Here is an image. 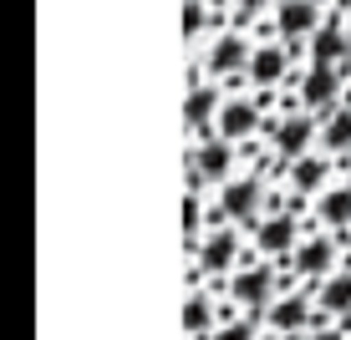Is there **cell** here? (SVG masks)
<instances>
[{
    "instance_id": "cell-17",
    "label": "cell",
    "mask_w": 351,
    "mask_h": 340,
    "mask_svg": "<svg viewBox=\"0 0 351 340\" xmlns=\"http://www.w3.org/2000/svg\"><path fill=\"white\" fill-rule=\"evenodd\" d=\"M321 310H331V315H346L351 310V274H331V279H326Z\"/></svg>"
},
{
    "instance_id": "cell-20",
    "label": "cell",
    "mask_w": 351,
    "mask_h": 340,
    "mask_svg": "<svg viewBox=\"0 0 351 340\" xmlns=\"http://www.w3.org/2000/svg\"><path fill=\"white\" fill-rule=\"evenodd\" d=\"M209 315H214L209 295H189V305H184V330H189V335H204V330H209Z\"/></svg>"
},
{
    "instance_id": "cell-16",
    "label": "cell",
    "mask_w": 351,
    "mask_h": 340,
    "mask_svg": "<svg viewBox=\"0 0 351 340\" xmlns=\"http://www.w3.org/2000/svg\"><path fill=\"white\" fill-rule=\"evenodd\" d=\"M214 112H219V92H214V87H193V92H189V107H184L189 127H204Z\"/></svg>"
},
{
    "instance_id": "cell-22",
    "label": "cell",
    "mask_w": 351,
    "mask_h": 340,
    "mask_svg": "<svg viewBox=\"0 0 351 340\" xmlns=\"http://www.w3.org/2000/svg\"><path fill=\"white\" fill-rule=\"evenodd\" d=\"M209 340H255V330H250L245 320H234V325H219V330H214Z\"/></svg>"
},
{
    "instance_id": "cell-9",
    "label": "cell",
    "mask_w": 351,
    "mask_h": 340,
    "mask_svg": "<svg viewBox=\"0 0 351 340\" xmlns=\"http://www.w3.org/2000/svg\"><path fill=\"white\" fill-rule=\"evenodd\" d=\"M229 163H234V153H229V138L204 142V148L193 153V173H199V178H229Z\"/></svg>"
},
{
    "instance_id": "cell-4",
    "label": "cell",
    "mask_w": 351,
    "mask_h": 340,
    "mask_svg": "<svg viewBox=\"0 0 351 340\" xmlns=\"http://www.w3.org/2000/svg\"><path fill=\"white\" fill-rule=\"evenodd\" d=\"M234 254H239V239L224 234V228H214V234L204 239V249H199V274H224L229 264H234Z\"/></svg>"
},
{
    "instance_id": "cell-10",
    "label": "cell",
    "mask_w": 351,
    "mask_h": 340,
    "mask_svg": "<svg viewBox=\"0 0 351 340\" xmlns=\"http://www.w3.org/2000/svg\"><path fill=\"white\" fill-rule=\"evenodd\" d=\"M316 26H321V10L311 0H285L280 5V31L285 36H311Z\"/></svg>"
},
{
    "instance_id": "cell-18",
    "label": "cell",
    "mask_w": 351,
    "mask_h": 340,
    "mask_svg": "<svg viewBox=\"0 0 351 340\" xmlns=\"http://www.w3.org/2000/svg\"><path fill=\"white\" fill-rule=\"evenodd\" d=\"M300 320H306V300H295V295H290V300H275V305H270V325H275V330H300Z\"/></svg>"
},
{
    "instance_id": "cell-1",
    "label": "cell",
    "mask_w": 351,
    "mask_h": 340,
    "mask_svg": "<svg viewBox=\"0 0 351 340\" xmlns=\"http://www.w3.org/2000/svg\"><path fill=\"white\" fill-rule=\"evenodd\" d=\"M341 66H311L306 81H300V102L306 107H336V92H341Z\"/></svg>"
},
{
    "instance_id": "cell-2",
    "label": "cell",
    "mask_w": 351,
    "mask_h": 340,
    "mask_svg": "<svg viewBox=\"0 0 351 340\" xmlns=\"http://www.w3.org/2000/svg\"><path fill=\"white\" fill-rule=\"evenodd\" d=\"M245 66H250V41L239 31H224L209 51V71L214 77H229V71H245Z\"/></svg>"
},
{
    "instance_id": "cell-3",
    "label": "cell",
    "mask_w": 351,
    "mask_h": 340,
    "mask_svg": "<svg viewBox=\"0 0 351 340\" xmlns=\"http://www.w3.org/2000/svg\"><path fill=\"white\" fill-rule=\"evenodd\" d=\"M346 51H351V46H346V31L336 26V21L311 31V62H316V66H341Z\"/></svg>"
},
{
    "instance_id": "cell-11",
    "label": "cell",
    "mask_w": 351,
    "mask_h": 340,
    "mask_svg": "<svg viewBox=\"0 0 351 340\" xmlns=\"http://www.w3.org/2000/svg\"><path fill=\"white\" fill-rule=\"evenodd\" d=\"M234 300L245 310H260L265 300H270V270H245L234 274Z\"/></svg>"
},
{
    "instance_id": "cell-23",
    "label": "cell",
    "mask_w": 351,
    "mask_h": 340,
    "mask_svg": "<svg viewBox=\"0 0 351 340\" xmlns=\"http://www.w3.org/2000/svg\"><path fill=\"white\" fill-rule=\"evenodd\" d=\"M184 228H189V234L199 228V198H193V193H189V203H184Z\"/></svg>"
},
{
    "instance_id": "cell-12",
    "label": "cell",
    "mask_w": 351,
    "mask_h": 340,
    "mask_svg": "<svg viewBox=\"0 0 351 340\" xmlns=\"http://www.w3.org/2000/svg\"><path fill=\"white\" fill-rule=\"evenodd\" d=\"M219 209H224L229 218H255V209H260V188H255V183H224Z\"/></svg>"
},
{
    "instance_id": "cell-7",
    "label": "cell",
    "mask_w": 351,
    "mask_h": 340,
    "mask_svg": "<svg viewBox=\"0 0 351 340\" xmlns=\"http://www.w3.org/2000/svg\"><path fill=\"white\" fill-rule=\"evenodd\" d=\"M255 122H260V112H255V102H245V96H239V102H224V107H219V132H224L229 142L250 138V132H255Z\"/></svg>"
},
{
    "instance_id": "cell-14",
    "label": "cell",
    "mask_w": 351,
    "mask_h": 340,
    "mask_svg": "<svg viewBox=\"0 0 351 340\" xmlns=\"http://www.w3.org/2000/svg\"><path fill=\"white\" fill-rule=\"evenodd\" d=\"M321 138H326V148H331V153H346L351 148V107H331V112H326Z\"/></svg>"
},
{
    "instance_id": "cell-26",
    "label": "cell",
    "mask_w": 351,
    "mask_h": 340,
    "mask_svg": "<svg viewBox=\"0 0 351 340\" xmlns=\"http://www.w3.org/2000/svg\"><path fill=\"white\" fill-rule=\"evenodd\" d=\"M336 10H351V0H336Z\"/></svg>"
},
{
    "instance_id": "cell-24",
    "label": "cell",
    "mask_w": 351,
    "mask_h": 340,
    "mask_svg": "<svg viewBox=\"0 0 351 340\" xmlns=\"http://www.w3.org/2000/svg\"><path fill=\"white\" fill-rule=\"evenodd\" d=\"M270 0H239V16H255V10H265Z\"/></svg>"
},
{
    "instance_id": "cell-19",
    "label": "cell",
    "mask_w": 351,
    "mask_h": 340,
    "mask_svg": "<svg viewBox=\"0 0 351 340\" xmlns=\"http://www.w3.org/2000/svg\"><path fill=\"white\" fill-rule=\"evenodd\" d=\"M321 218H326V224H336V228L351 224V188L326 193V198H321Z\"/></svg>"
},
{
    "instance_id": "cell-5",
    "label": "cell",
    "mask_w": 351,
    "mask_h": 340,
    "mask_svg": "<svg viewBox=\"0 0 351 340\" xmlns=\"http://www.w3.org/2000/svg\"><path fill=\"white\" fill-rule=\"evenodd\" d=\"M331 264H336V244L326 234L306 239V244L295 249V274H331Z\"/></svg>"
},
{
    "instance_id": "cell-15",
    "label": "cell",
    "mask_w": 351,
    "mask_h": 340,
    "mask_svg": "<svg viewBox=\"0 0 351 340\" xmlns=\"http://www.w3.org/2000/svg\"><path fill=\"white\" fill-rule=\"evenodd\" d=\"M290 183H295L300 193H316L326 183V157H306V153H300L295 168H290Z\"/></svg>"
},
{
    "instance_id": "cell-6",
    "label": "cell",
    "mask_w": 351,
    "mask_h": 340,
    "mask_svg": "<svg viewBox=\"0 0 351 340\" xmlns=\"http://www.w3.org/2000/svg\"><path fill=\"white\" fill-rule=\"evenodd\" d=\"M311 138H316V122H311V117H285V122L275 127V148H280L290 163L311 148Z\"/></svg>"
},
{
    "instance_id": "cell-25",
    "label": "cell",
    "mask_w": 351,
    "mask_h": 340,
    "mask_svg": "<svg viewBox=\"0 0 351 340\" xmlns=\"http://www.w3.org/2000/svg\"><path fill=\"white\" fill-rule=\"evenodd\" d=\"M311 340H341V335H336V330H316V335H311Z\"/></svg>"
},
{
    "instance_id": "cell-21",
    "label": "cell",
    "mask_w": 351,
    "mask_h": 340,
    "mask_svg": "<svg viewBox=\"0 0 351 340\" xmlns=\"http://www.w3.org/2000/svg\"><path fill=\"white\" fill-rule=\"evenodd\" d=\"M204 31V0H189L184 5V36H199Z\"/></svg>"
},
{
    "instance_id": "cell-13",
    "label": "cell",
    "mask_w": 351,
    "mask_h": 340,
    "mask_svg": "<svg viewBox=\"0 0 351 340\" xmlns=\"http://www.w3.org/2000/svg\"><path fill=\"white\" fill-rule=\"evenodd\" d=\"M260 249L265 254H285V249H295V218H265L260 224Z\"/></svg>"
},
{
    "instance_id": "cell-8",
    "label": "cell",
    "mask_w": 351,
    "mask_h": 340,
    "mask_svg": "<svg viewBox=\"0 0 351 340\" xmlns=\"http://www.w3.org/2000/svg\"><path fill=\"white\" fill-rule=\"evenodd\" d=\"M280 71H285V51H280V46H260V51H250L245 77L255 81V87H270V81H280Z\"/></svg>"
}]
</instances>
